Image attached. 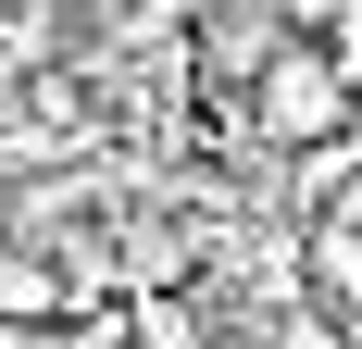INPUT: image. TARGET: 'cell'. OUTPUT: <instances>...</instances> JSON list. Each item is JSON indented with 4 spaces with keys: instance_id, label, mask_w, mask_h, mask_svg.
I'll return each mask as SVG.
<instances>
[{
    "instance_id": "obj_1",
    "label": "cell",
    "mask_w": 362,
    "mask_h": 349,
    "mask_svg": "<svg viewBox=\"0 0 362 349\" xmlns=\"http://www.w3.org/2000/svg\"><path fill=\"white\" fill-rule=\"evenodd\" d=\"M225 112H238V138H250L262 162H300V150H337V138L362 125V88L313 50V37H275V50H262V75H250Z\"/></svg>"
},
{
    "instance_id": "obj_2",
    "label": "cell",
    "mask_w": 362,
    "mask_h": 349,
    "mask_svg": "<svg viewBox=\"0 0 362 349\" xmlns=\"http://www.w3.org/2000/svg\"><path fill=\"white\" fill-rule=\"evenodd\" d=\"M288 262H300V300H313L337 337H362V225L300 212V225H288Z\"/></svg>"
}]
</instances>
